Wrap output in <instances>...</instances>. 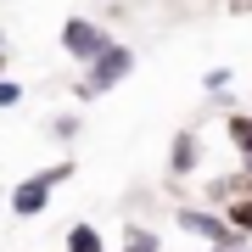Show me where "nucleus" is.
<instances>
[{
	"label": "nucleus",
	"mask_w": 252,
	"mask_h": 252,
	"mask_svg": "<svg viewBox=\"0 0 252 252\" xmlns=\"http://www.w3.org/2000/svg\"><path fill=\"white\" fill-rule=\"evenodd\" d=\"M174 224H180L185 235H196L202 247H224V252L247 247L241 235L224 224V213H219V207H202V202H174Z\"/></svg>",
	"instance_id": "1"
},
{
	"label": "nucleus",
	"mask_w": 252,
	"mask_h": 252,
	"mask_svg": "<svg viewBox=\"0 0 252 252\" xmlns=\"http://www.w3.org/2000/svg\"><path fill=\"white\" fill-rule=\"evenodd\" d=\"M112 39H118V34H112L107 23H95V17H67V23H62V51H67L79 67H90Z\"/></svg>",
	"instance_id": "2"
},
{
	"label": "nucleus",
	"mask_w": 252,
	"mask_h": 252,
	"mask_svg": "<svg viewBox=\"0 0 252 252\" xmlns=\"http://www.w3.org/2000/svg\"><path fill=\"white\" fill-rule=\"evenodd\" d=\"M135 73V45H124V39H112L107 51L95 56L90 67H84V84H90L95 95H107V90H118V84Z\"/></svg>",
	"instance_id": "3"
},
{
	"label": "nucleus",
	"mask_w": 252,
	"mask_h": 252,
	"mask_svg": "<svg viewBox=\"0 0 252 252\" xmlns=\"http://www.w3.org/2000/svg\"><path fill=\"white\" fill-rule=\"evenodd\" d=\"M207 174V140L196 135V129H174L168 140V180H202Z\"/></svg>",
	"instance_id": "4"
},
{
	"label": "nucleus",
	"mask_w": 252,
	"mask_h": 252,
	"mask_svg": "<svg viewBox=\"0 0 252 252\" xmlns=\"http://www.w3.org/2000/svg\"><path fill=\"white\" fill-rule=\"evenodd\" d=\"M11 213H17V219H39V213H51V185L39 180V174L17 180V185H11Z\"/></svg>",
	"instance_id": "5"
},
{
	"label": "nucleus",
	"mask_w": 252,
	"mask_h": 252,
	"mask_svg": "<svg viewBox=\"0 0 252 252\" xmlns=\"http://www.w3.org/2000/svg\"><path fill=\"white\" fill-rule=\"evenodd\" d=\"M235 196H247V168H224V174H202V207H224Z\"/></svg>",
	"instance_id": "6"
},
{
	"label": "nucleus",
	"mask_w": 252,
	"mask_h": 252,
	"mask_svg": "<svg viewBox=\"0 0 252 252\" xmlns=\"http://www.w3.org/2000/svg\"><path fill=\"white\" fill-rule=\"evenodd\" d=\"M224 140L235 146V157H241V168H252V112H247V107L224 112Z\"/></svg>",
	"instance_id": "7"
},
{
	"label": "nucleus",
	"mask_w": 252,
	"mask_h": 252,
	"mask_svg": "<svg viewBox=\"0 0 252 252\" xmlns=\"http://www.w3.org/2000/svg\"><path fill=\"white\" fill-rule=\"evenodd\" d=\"M62 252H107V230H101V224H90V219H79V224H67Z\"/></svg>",
	"instance_id": "8"
},
{
	"label": "nucleus",
	"mask_w": 252,
	"mask_h": 252,
	"mask_svg": "<svg viewBox=\"0 0 252 252\" xmlns=\"http://www.w3.org/2000/svg\"><path fill=\"white\" fill-rule=\"evenodd\" d=\"M118 252H162V235L152 224H140V219H129V224L118 230Z\"/></svg>",
	"instance_id": "9"
},
{
	"label": "nucleus",
	"mask_w": 252,
	"mask_h": 252,
	"mask_svg": "<svg viewBox=\"0 0 252 252\" xmlns=\"http://www.w3.org/2000/svg\"><path fill=\"white\" fill-rule=\"evenodd\" d=\"M45 129H51V140H56V146H73V140L84 135V118H79V112H56Z\"/></svg>",
	"instance_id": "10"
},
{
	"label": "nucleus",
	"mask_w": 252,
	"mask_h": 252,
	"mask_svg": "<svg viewBox=\"0 0 252 252\" xmlns=\"http://www.w3.org/2000/svg\"><path fill=\"white\" fill-rule=\"evenodd\" d=\"M73 174H79V162H73V157H56V162H51V168H39V180H45V185L56 190V185H67V180H73Z\"/></svg>",
	"instance_id": "11"
},
{
	"label": "nucleus",
	"mask_w": 252,
	"mask_h": 252,
	"mask_svg": "<svg viewBox=\"0 0 252 252\" xmlns=\"http://www.w3.org/2000/svg\"><path fill=\"white\" fill-rule=\"evenodd\" d=\"M23 79H0V112H11V107H23Z\"/></svg>",
	"instance_id": "12"
},
{
	"label": "nucleus",
	"mask_w": 252,
	"mask_h": 252,
	"mask_svg": "<svg viewBox=\"0 0 252 252\" xmlns=\"http://www.w3.org/2000/svg\"><path fill=\"white\" fill-rule=\"evenodd\" d=\"M230 79H235L230 67H207V73H202V90H207V95H219V90H230Z\"/></svg>",
	"instance_id": "13"
},
{
	"label": "nucleus",
	"mask_w": 252,
	"mask_h": 252,
	"mask_svg": "<svg viewBox=\"0 0 252 252\" xmlns=\"http://www.w3.org/2000/svg\"><path fill=\"white\" fill-rule=\"evenodd\" d=\"M73 101H79V107H90V101H101V95H95L84 79H73Z\"/></svg>",
	"instance_id": "14"
},
{
	"label": "nucleus",
	"mask_w": 252,
	"mask_h": 252,
	"mask_svg": "<svg viewBox=\"0 0 252 252\" xmlns=\"http://www.w3.org/2000/svg\"><path fill=\"white\" fill-rule=\"evenodd\" d=\"M224 6L235 11V17H247V11H252V0H224Z\"/></svg>",
	"instance_id": "15"
},
{
	"label": "nucleus",
	"mask_w": 252,
	"mask_h": 252,
	"mask_svg": "<svg viewBox=\"0 0 252 252\" xmlns=\"http://www.w3.org/2000/svg\"><path fill=\"white\" fill-rule=\"evenodd\" d=\"M6 67H11V51H0V79H6Z\"/></svg>",
	"instance_id": "16"
},
{
	"label": "nucleus",
	"mask_w": 252,
	"mask_h": 252,
	"mask_svg": "<svg viewBox=\"0 0 252 252\" xmlns=\"http://www.w3.org/2000/svg\"><path fill=\"white\" fill-rule=\"evenodd\" d=\"M0 51H11V45H6V28H0Z\"/></svg>",
	"instance_id": "17"
},
{
	"label": "nucleus",
	"mask_w": 252,
	"mask_h": 252,
	"mask_svg": "<svg viewBox=\"0 0 252 252\" xmlns=\"http://www.w3.org/2000/svg\"><path fill=\"white\" fill-rule=\"evenodd\" d=\"M202 252H224V247H202Z\"/></svg>",
	"instance_id": "18"
},
{
	"label": "nucleus",
	"mask_w": 252,
	"mask_h": 252,
	"mask_svg": "<svg viewBox=\"0 0 252 252\" xmlns=\"http://www.w3.org/2000/svg\"><path fill=\"white\" fill-rule=\"evenodd\" d=\"M235 252H252V241H247V247H235Z\"/></svg>",
	"instance_id": "19"
},
{
	"label": "nucleus",
	"mask_w": 252,
	"mask_h": 252,
	"mask_svg": "<svg viewBox=\"0 0 252 252\" xmlns=\"http://www.w3.org/2000/svg\"><path fill=\"white\" fill-rule=\"evenodd\" d=\"M247 112H252V95H247Z\"/></svg>",
	"instance_id": "20"
}]
</instances>
